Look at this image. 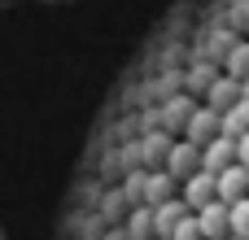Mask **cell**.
<instances>
[{
	"label": "cell",
	"instance_id": "obj_1",
	"mask_svg": "<svg viewBox=\"0 0 249 240\" xmlns=\"http://www.w3.org/2000/svg\"><path fill=\"white\" fill-rule=\"evenodd\" d=\"M245 0H184L109 87L79 149L53 240H249Z\"/></svg>",
	"mask_w": 249,
	"mask_h": 240
}]
</instances>
